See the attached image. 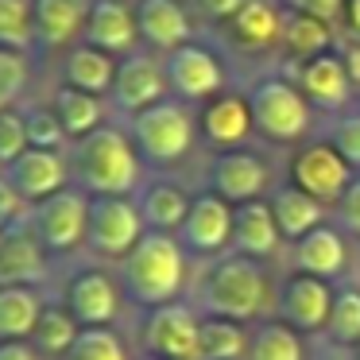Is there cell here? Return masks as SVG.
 <instances>
[{"label": "cell", "mask_w": 360, "mask_h": 360, "mask_svg": "<svg viewBox=\"0 0 360 360\" xmlns=\"http://www.w3.org/2000/svg\"><path fill=\"white\" fill-rule=\"evenodd\" d=\"M194 306L205 318H229V321L256 326L264 318H275L279 287L271 283L267 264L236 256V252H225V256L205 264L202 279H198Z\"/></svg>", "instance_id": "1"}, {"label": "cell", "mask_w": 360, "mask_h": 360, "mask_svg": "<svg viewBox=\"0 0 360 360\" xmlns=\"http://www.w3.org/2000/svg\"><path fill=\"white\" fill-rule=\"evenodd\" d=\"M117 279L124 298L143 310L182 302L190 283V252L179 244L174 233H143V240L117 264Z\"/></svg>", "instance_id": "2"}, {"label": "cell", "mask_w": 360, "mask_h": 360, "mask_svg": "<svg viewBox=\"0 0 360 360\" xmlns=\"http://www.w3.org/2000/svg\"><path fill=\"white\" fill-rule=\"evenodd\" d=\"M70 171L74 186L89 198H136L143 186V159L136 151L128 128L101 124L70 148Z\"/></svg>", "instance_id": "3"}, {"label": "cell", "mask_w": 360, "mask_h": 360, "mask_svg": "<svg viewBox=\"0 0 360 360\" xmlns=\"http://www.w3.org/2000/svg\"><path fill=\"white\" fill-rule=\"evenodd\" d=\"M128 136H132L143 167L167 171V167H179L182 159L194 151L198 112L190 109L186 101H179V97H167V101L136 112V117L128 120Z\"/></svg>", "instance_id": "4"}, {"label": "cell", "mask_w": 360, "mask_h": 360, "mask_svg": "<svg viewBox=\"0 0 360 360\" xmlns=\"http://www.w3.org/2000/svg\"><path fill=\"white\" fill-rule=\"evenodd\" d=\"M256 132L271 143H298L314 124V105L290 78H259L248 89Z\"/></svg>", "instance_id": "5"}, {"label": "cell", "mask_w": 360, "mask_h": 360, "mask_svg": "<svg viewBox=\"0 0 360 360\" xmlns=\"http://www.w3.org/2000/svg\"><path fill=\"white\" fill-rule=\"evenodd\" d=\"M148 225L140 217L136 198H89L86 252L97 264H120L143 240Z\"/></svg>", "instance_id": "6"}, {"label": "cell", "mask_w": 360, "mask_h": 360, "mask_svg": "<svg viewBox=\"0 0 360 360\" xmlns=\"http://www.w3.org/2000/svg\"><path fill=\"white\" fill-rule=\"evenodd\" d=\"M124 287H120L117 271L101 264L78 267L70 279L63 283V306L74 314L82 329H117V318L124 310Z\"/></svg>", "instance_id": "7"}, {"label": "cell", "mask_w": 360, "mask_h": 360, "mask_svg": "<svg viewBox=\"0 0 360 360\" xmlns=\"http://www.w3.org/2000/svg\"><path fill=\"white\" fill-rule=\"evenodd\" d=\"M198 337H202V310L186 298L143 314L140 345L151 360H198Z\"/></svg>", "instance_id": "8"}, {"label": "cell", "mask_w": 360, "mask_h": 360, "mask_svg": "<svg viewBox=\"0 0 360 360\" xmlns=\"http://www.w3.org/2000/svg\"><path fill=\"white\" fill-rule=\"evenodd\" d=\"M32 229L39 233L43 248L51 256H70L86 248V225H89V194L78 186H66L63 194L32 205Z\"/></svg>", "instance_id": "9"}, {"label": "cell", "mask_w": 360, "mask_h": 360, "mask_svg": "<svg viewBox=\"0 0 360 360\" xmlns=\"http://www.w3.org/2000/svg\"><path fill=\"white\" fill-rule=\"evenodd\" d=\"M233 217H236V205H229L225 198L205 190V194H194V205H190L186 221L174 236L190 252V259L210 264V259L225 256L233 248Z\"/></svg>", "instance_id": "10"}, {"label": "cell", "mask_w": 360, "mask_h": 360, "mask_svg": "<svg viewBox=\"0 0 360 360\" xmlns=\"http://www.w3.org/2000/svg\"><path fill=\"white\" fill-rule=\"evenodd\" d=\"M356 171L345 163L333 151V143H306V148L295 151L290 159V182L298 190H306L310 198H318L326 210H337V202L345 198V190L352 186Z\"/></svg>", "instance_id": "11"}, {"label": "cell", "mask_w": 360, "mask_h": 360, "mask_svg": "<svg viewBox=\"0 0 360 360\" xmlns=\"http://www.w3.org/2000/svg\"><path fill=\"white\" fill-rule=\"evenodd\" d=\"M163 70H167V86L179 101L194 105V101H213L225 94V66L202 43H186V47L163 55Z\"/></svg>", "instance_id": "12"}, {"label": "cell", "mask_w": 360, "mask_h": 360, "mask_svg": "<svg viewBox=\"0 0 360 360\" xmlns=\"http://www.w3.org/2000/svg\"><path fill=\"white\" fill-rule=\"evenodd\" d=\"M210 190L225 198L229 205H248L271 198V167L264 155L248 148L236 151H217L210 163Z\"/></svg>", "instance_id": "13"}, {"label": "cell", "mask_w": 360, "mask_h": 360, "mask_svg": "<svg viewBox=\"0 0 360 360\" xmlns=\"http://www.w3.org/2000/svg\"><path fill=\"white\" fill-rule=\"evenodd\" d=\"M337 287L326 279H314V275L290 271L279 283V306H275V318L287 321L295 333L310 337V333H326L329 326V310H333Z\"/></svg>", "instance_id": "14"}, {"label": "cell", "mask_w": 360, "mask_h": 360, "mask_svg": "<svg viewBox=\"0 0 360 360\" xmlns=\"http://www.w3.org/2000/svg\"><path fill=\"white\" fill-rule=\"evenodd\" d=\"M4 179L12 182V190H16L27 205H39V202H47V198L63 194L66 186H74L70 151L27 148L12 167H4Z\"/></svg>", "instance_id": "15"}, {"label": "cell", "mask_w": 360, "mask_h": 360, "mask_svg": "<svg viewBox=\"0 0 360 360\" xmlns=\"http://www.w3.org/2000/svg\"><path fill=\"white\" fill-rule=\"evenodd\" d=\"M167 89H171V86H167L163 58L140 55V51H136V55L120 58L109 101H112V109H120L128 120H132L136 112H143V109H151V105L167 101Z\"/></svg>", "instance_id": "16"}, {"label": "cell", "mask_w": 360, "mask_h": 360, "mask_svg": "<svg viewBox=\"0 0 360 360\" xmlns=\"http://www.w3.org/2000/svg\"><path fill=\"white\" fill-rule=\"evenodd\" d=\"M295 86L302 89V97L318 112H337V117L349 112V101H352V94H356V86H352V78H349V66H345V55H333V51L298 63L295 66Z\"/></svg>", "instance_id": "17"}, {"label": "cell", "mask_w": 360, "mask_h": 360, "mask_svg": "<svg viewBox=\"0 0 360 360\" xmlns=\"http://www.w3.org/2000/svg\"><path fill=\"white\" fill-rule=\"evenodd\" d=\"M252 132H256V120H252L248 94L225 89L221 97H213V101H205L202 109H198V136L217 151L244 148V143L252 140Z\"/></svg>", "instance_id": "18"}, {"label": "cell", "mask_w": 360, "mask_h": 360, "mask_svg": "<svg viewBox=\"0 0 360 360\" xmlns=\"http://www.w3.org/2000/svg\"><path fill=\"white\" fill-rule=\"evenodd\" d=\"M47 256L32 221L8 225L0 233V287H43L47 279Z\"/></svg>", "instance_id": "19"}, {"label": "cell", "mask_w": 360, "mask_h": 360, "mask_svg": "<svg viewBox=\"0 0 360 360\" xmlns=\"http://www.w3.org/2000/svg\"><path fill=\"white\" fill-rule=\"evenodd\" d=\"M352 264V248H349V236L341 233L337 225H318L310 236H302L298 244H290V267L302 275H314V279H326L337 287L345 271Z\"/></svg>", "instance_id": "20"}, {"label": "cell", "mask_w": 360, "mask_h": 360, "mask_svg": "<svg viewBox=\"0 0 360 360\" xmlns=\"http://www.w3.org/2000/svg\"><path fill=\"white\" fill-rule=\"evenodd\" d=\"M82 43L105 51L112 58H128L136 55V43H140V27H136V12L128 8L124 0H94L89 4V20Z\"/></svg>", "instance_id": "21"}, {"label": "cell", "mask_w": 360, "mask_h": 360, "mask_svg": "<svg viewBox=\"0 0 360 360\" xmlns=\"http://www.w3.org/2000/svg\"><path fill=\"white\" fill-rule=\"evenodd\" d=\"M279 248H287L279 225H275V213L271 205L264 202H248V205H236V217H233V248L236 256H248V259H267L279 256Z\"/></svg>", "instance_id": "22"}, {"label": "cell", "mask_w": 360, "mask_h": 360, "mask_svg": "<svg viewBox=\"0 0 360 360\" xmlns=\"http://www.w3.org/2000/svg\"><path fill=\"white\" fill-rule=\"evenodd\" d=\"M136 27H140V39L163 55L194 43V24H190L179 0H140L136 4Z\"/></svg>", "instance_id": "23"}, {"label": "cell", "mask_w": 360, "mask_h": 360, "mask_svg": "<svg viewBox=\"0 0 360 360\" xmlns=\"http://www.w3.org/2000/svg\"><path fill=\"white\" fill-rule=\"evenodd\" d=\"M136 205H140V217L151 233H179L190 205H194V194L174 179H148L136 190Z\"/></svg>", "instance_id": "24"}, {"label": "cell", "mask_w": 360, "mask_h": 360, "mask_svg": "<svg viewBox=\"0 0 360 360\" xmlns=\"http://www.w3.org/2000/svg\"><path fill=\"white\" fill-rule=\"evenodd\" d=\"M267 205H271L275 225H279V233H283L287 244H298L302 236H310L318 225H326V217H329L326 205H321L318 198H310L306 190H298L295 182L275 186L271 198H267Z\"/></svg>", "instance_id": "25"}, {"label": "cell", "mask_w": 360, "mask_h": 360, "mask_svg": "<svg viewBox=\"0 0 360 360\" xmlns=\"http://www.w3.org/2000/svg\"><path fill=\"white\" fill-rule=\"evenodd\" d=\"M94 0H35V43L39 47H66L82 39Z\"/></svg>", "instance_id": "26"}, {"label": "cell", "mask_w": 360, "mask_h": 360, "mask_svg": "<svg viewBox=\"0 0 360 360\" xmlns=\"http://www.w3.org/2000/svg\"><path fill=\"white\" fill-rule=\"evenodd\" d=\"M283 4L279 0H244L240 12L229 20V35L248 51H267L283 43Z\"/></svg>", "instance_id": "27"}, {"label": "cell", "mask_w": 360, "mask_h": 360, "mask_svg": "<svg viewBox=\"0 0 360 360\" xmlns=\"http://www.w3.org/2000/svg\"><path fill=\"white\" fill-rule=\"evenodd\" d=\"M117 66H120V58L105 55V51L89 47V43H74L66 51L63 74H66V86L82 89V94H94V97H109L112 82H117Z\"/></svg>", "instance_id": "28"}, {"label": "cell", "mask_w": 360, "mask_h": 360, "mask_svg": "<svg viewBox=\"0 0 360 360\" xmlns=\"http://www.w3.org/2000/svg\"><path fill=\"white\" fill-rule=\"evenodd\" d=\"M43 306L39 287H0V341H32Z\"/></svg>", "instance_id": "29"}, {"label": "cell", "mask_w": 360, "mask_h": 360, "mask_svg": "<svg viewBox=\"0 0 360 360\" xmlns=\"http://www.w3.org/2000/svg\"><path fill=\"white\" fill-rule=\"evenodd\" d=\"M51 109L58 112L70 143L86 140L89 132H97V128L105 124V97L82 94V89H74V86H58L55 97H51Z\"/></svg>", "instance_id": "30"}, {"label": "cell", "mask_w": 360, "mask_h": 360, "mask_svg": "<svg viewBox=\"0 0 360 360\" xmlns=\"http://www.w3.org/2000/svg\"><path fill=\"white\" fill-rule=\"evenodd\" d=\"M78 333H82V326L74 321V314L63 306V298H58V302H51V298H47V306H43L39 321H35L32 345L39 349L43 360H63L66 352L74 349Z\"/></svg>", "instance_id": "31"}, {"label": "cell", "mask_w": 360, "mask_h": 360, "mask_svg": "<svg viewBox=\"0 0 360 360\" xmlns=\"http://www.w3.org/2000/svg\"><path fill=\"white\" fill-rule=\"evenodd\" d=\"M329 47H333V24L302 16V12H287V16H283V51L295 58V66L306 63V58L326 55Z\"/></svg>", "instance_id": "32"}, {"label": "cell", "mask_w": 360, "mask_h": 360, "mask_svg": "<svg viewBox=\"0 0 360 360\" xmlns=\"http://www.w3.org/2000/svg\"><path fill=\"white\" fill-rule=\"evenodd\" d=\"M244 360H306V345H302V333L287 326L279 318H264L252 326V337H248V352Z\"/></svg>", "instance_id": "33"}, {"label": "cell", "mask_w": 360, "mask_h": 360, "mask_svg": "<svg viewBox=\"0 0 360 360\" xmlns=\"http://www.w3.org/2000/svg\"><path fill=\"white\" fill-rule=\"evenodd\" d=\"M252 326L229 318H205L202 314V337H198V360H244L248 352Z\"/></svg>", "instance_id": "34"}, {"label": "cell", "mask_w": 360, "mask_h": 360, "mask_svg": "<svg viewBox=\"0 0 360 360\" xmlns=\"http://www.w3.org/2000/svg\"><path fill=\"white\" fill-rule=\"evenodd\" d=\"M321 337L329 345H337V349L360 345V287H337L333 310H329V326Z\"/></svg>", "instance_id": "35"}, {"label": "cell", "mask_w": 360, "mask_h": 360, "mask_svg": "<svg viewBox=\"0 0 360 360\" xmlns=\"http://www.w3.org/2000/svg\"><path fill=\"white\" fill-rule=\"evenodd\" d=\"M35 43V0H0V47L24 55Z\"/></svg>", "instance_id": "36"}, {"label": "cell", "mask_w": 360, "mask_h": 360, "mask_svg": "<svg viewBox=\"0 0 360 360\" xmlns=\"http://www.w3.org/2000/svg\"><path fill=\"white\" fill-rule=\"evenodd\" d=\"M24 132H27V148L39 151H66L70 136H66L63 120L51 105H24Z\"/></svg>", "instance_id": "37"}, {"label": "cell", "mask_w": 360, "mask_h": 360, "mask_svg": "<svg viewBox=\"0 0 360 360\" xmlns=\"http://www.w3.org/2000/svg\"><path fill=\"white\" fill-rule=\"evenodd\" d=\"M63 360H132V352L117 329H82Z\"/></svg>", "instance_id": "38"}, {"label": "cell", "mask_w": 360, "mask_h": 360, "mask_svg": "<svg viewBox=\"0 0 360 360\" xmlns=\"http://www.w3.org/2000/svg\"><path fill=\"white\" fill-rule=\"evenodd\" d=\"M329 143H333L337 155L360 174V112H352V109L341 112V117L333 120V128H329Z\"/></svg>", "instance_id": "39"}, {"label": "cell", "mask_w": 360, "mask_h": 360, "mask_svg": "<svg viewBox=\"0 0 360 360\" xmlns=\"http://www.w3.org/2000/svg\"><path fill=\"white\" fill-rule=\"evenodd\" d=\"M27 151V132H24V112L16 105L0 109V167H12Z\"/></svg>", "instance_id": "40"}, {"label": "cell", "mask_w": 360, "mask_h": 360, "mask_svg": "<svg viewBox=\"0 0 360 360\" xmlns=\"http://www.w3.org/2000/svg\"><path fill=\"white\" fill-rule=\"evenodd\" d=\"M24 86H27L24 55H20V51H4V47H0V105H12Z\"/></svg>", "instance_id": "41"}, {"label": "cell", "mask_w": 360, "mask_h": 360, "mask_svg": "<svg viewBox=\"0 0 360 360\" xmlns=\"http://www.w3.org/2000/svg\"><path fill=\"white\" fill-rule=\"evenodd\" d=\"M337 229H341L349 240H356L360 244V174L352 179V186L345 190V198L337 202Z\"/></svg>", "instance_id": "42"}, {"label": "cell", "mask_w": 360, "mask_h": 360, "mask_svg": "<svg viewBox=\"0 0 360 360\" xmlns=\"http://www.w3.org/2000/svg\"><path fill=\"white\" fill-rule=\"evenodd\" d=\"M32 217V205L24 202V198L12 190V182L0 174V229H8V225H20V221Z\"/></svg>", "instance_id": "43"}, {"label": "cell", "mask_w": 360, "mask_h": 360, "mask_svg": "<svg viewBox=\"0 0 360 360\" xmlns=\"http://www.w3.org/2000/svg\"><path fill=\"white\" fill-rule=\"evenodd\" d=\"M287 12H302V16L326 20V24H337L345 16V0H279Z\"/></svg>", "instance_id": "44"}, {"label": "cell", "mask_w": 360, "mask_h": 360, "mask_svg": "<svg viewBox=\"0 0 360 360\" xmlns=\"http://www.w3.org/2000/svg\"><path fill=\"white\" fill-rule=\"evenodd\" d=\"M0 360H43L32 341H0Z\"/></svg>", "instance_id": "45"}, {"label": "cell", "mask_w": 360, "mask_h": 360, "mask_svg": "<svg viewBox=\"0 0 360 360\" xmlns=\"http://www.w3.org/2000/svg\"><path fill=\"white\" fill-rule=\"evenodd\" d=\"M198 4H202V12L213 16V20H233L236 12H240L244 0H198Z\"/></svg>", "instance_id": "46"}, {"label": "cell", "mask_w": 360, "mask_h": 360, "mask_svg": "<svg viewBox=\"0 0 360 360\" xmlns=\"http://www.w3.org/2000/svg\"><path fill=\"white\" fill-rule=\"evenodd\" d=\"M345 66H349V78H352V86H356V94H360V39L356 35H352L349 47H345Z\"/></svg>", "instance_id": "47"}, {"label": "cell", "mask_w": 360, "mask_h": 360, "mask_svg": "<svg viewBox=\"0 0 360 360\" xmlns=\"http://www.w3.org/2000/svg\"><path fill=\"white\" fill-rule=\"evenodd\" d=\"M345 24H349V32L360 39V0H345Z\"/></svg>", "instance_id": "48"}, {"label": "cell", "mask_w": 360, "mask_h": 360, "mask_svg": "<svg viewBox=\"0 0 360 360\" xmlns=\"http://www.w3.org/2000/svg\"><path fill=\"white\" fill-rule=\"evenodd\" d=\"M356 287H360V275H356Z\"/></svg>", "instance_id": "49"}, {"label": "cell", "mask_w": 360, "mask_h": 360, "mask_svg": "<svg viewBox=\"0 0 360 360\" xmlns=\"http://www.w3.org/2000/svg\"><path fill=\"white\" fill-rule=\"evenodd\" d=\"M0 174H4V167H0Z\"/></svg>", "instance_id": "50"}, {"label": "cell", "mask_w": 360, "mask_h": 360, "mask_svg": "<svg viewBox=\"0 0 360 360\" xmlns=\"http://www.w3.org/2000/svg\"><path fill=\"white\" fill-rule=\"evenodd\" d=\"M143 360H151V356H143Z\"/></svg>", "instance_id": "51"}, {"label": "cell", "mask_w": 360, "mask_h": 360, "mask_svg": "<svg viewBox=\"0 0 360 360\" xmlns=\"http://www.w3.org/2000/svg\"><path fill=\"white\" fill-rule=\"evenodd\" d=\"M0 233H4V229H0Z\"/></svg>", "instance_id": "52"}, {"label": "cell", "mask_w": 360, "mask_h": 360, "mask_svg": "<svg viewBox=\"0 0 360 360\" xmlns=\"http://www.w3.org/2000/svg\"><path fill=\"white\" fill-rule=\"evenodd\" d=\"M356 360H360V356H356Z\"/></svg>", "instance_id": "53"}]
</instances>
